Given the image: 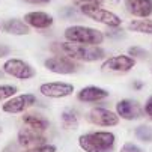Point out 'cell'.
I'll use <instances>...</instances> for the list:
<instances>
[{
	"instance_id": "1",
	"label": "cell",
	"mask_w": 152,
	"mask_h": 152,
	"mask_svg": "<svg viewBox=\"0 0 152 152\" xmlns=\"http://www.w3.org/2000/svg\"><path fill=\"white\" fill-rule=\"evenodd\" d=\"M51 51L57 56H66L80 62H96L105 57V51L99 45H84L75 42H54L51 45Z\"/></svg>"
},
{
	"instance_id": "2",
	"label": "cell",
	"mask_w": 152,
	"mask_h": 152,
	"mask_svg": "<svg viewBox=\"0 0 152 152\" xmlns=\"http://www.w3.org/2000/svg\"><path fill=\"white\" fill-rule=\"evenodd\" d=\"M116 137L110 131L86 133L78 137V146L84 152H115Z\"/></svg>"
},
{
	"instance_id": "3",
	"label": "cell",
	"mask_w": 152,
	"mask_h": 152,
	"mask_svg": "<svg viewBox=\"0 0 152 152\" xmlns=\"http://www.w3.org/2000/svg\"><path fill=\"white\" fill-rule=\"evenodd\" d=\"M63 36L69 42L84 45H99L104 41V33L101 30L88 26H69L63 32Z\"/></svg>"
},
{
	"instance_id": "4",
	"label": "cell",
	"mask_w": 152,
	"mask_h": 152,
	"mask_svg": "<svg viewBox=\"0 0 152 152\" xmlns=\"http://www.w3.org/2000/svg\"><path fill=\"white\" fill-rule=\"evenodd\" d=\"M80 12L84 17H89L91 20L96 21V23H101L107 27H119L122 24V20L119 15H116L112 11L102 9L99 6H81Z\"/></svg>"
},
{
	"instance_id": "5",
	"label": "cell",
	"mask_w": 152,
	"mask_h": 152,
	"mask_svg": "<svg viewBox=\"0 0 152 152\" xmlns=\"http://www.w3.org/2000/svg\"><path fill=\"white\" fill-rule=\"evenodd\" d=\"M45 68L54 74H62V75H68V74H74L77 71H80V63L74 59H69L66 56H53L48 57L45 62Z\"/></svg>"
},
{
	"instance_id": "6",
	"label": "cell",
	"mask_w": 152,
	"mask_h": 152,
	"mask_svg": "<svg viewBox=\"0 0 152 152\" xmlns=\"http://www.w3.org/2000/svg\"><path fill=\"white\" fill-rule=\"evenodd\" d=\"M3 71L5 74L15 77L18 80H29L35 77V69L30 65L21 59H9L3 63Z\"/></svg>"
},
{
	"instance_id": "7",
	"label": "cell",
	"mask_w": 152,
	"mask_h": 152,
	"mask_svg": "<svg viewBox=\"0 0 152 152\" xmlns=\"http://www.w3.org/2000/svg\"><path fill=\"white\" fill-rule=\"evenodd\" d=\"M136 66V59H133L131 56H125V54H119V56H113L108 57L104 63H102V71H110V72H128Z\"/></svg>"
},
{
	"instance_id": "8",
	"label": "cell",
	"mask_w": 152,
	"mask_h": 152,
	"mask_svg": "<svg viewBox=\"0 0 152 152\" xmlns=\"http://www.w3.org/2000/svg\"><path fill=\"white\" fill-rule=\"evenodd\" d=\"M88 119L91 124L99 125V126H115L119 124L118 113H113L112 110H107V108H102V107L92 108L88 115Z\"/></svg>"
},
{
	"instance_id": "9",
	"label": "cell",
	"mask_w": 152,
	"mask_h": 152,
	"mask_svg": "<svg viewBox=\"0 0 152 152\" xmlns=\"http://www.w3.org/2000/svg\"><path fill=\"white\" fill-rule=\"evenodd\" d=\"M39 92L48 98H65L74 92V86L69 83H62V81L44 83L39 86Z\"/></svg>"
},
{
	"instance_id": "10",
	"label": "cell",
	"mask_w": 152,
	"mask_h": 152,
	"mask_svg": "<svg viewBox=\"0 0 152 152\" xmlns=\"http://www.w3.org/2000/svg\"><path fill=\"white\" fill-rule=\"evenodd\" d=\"M116 113L121 119H125V121H136L139 118H142L143 115V110L137 101L134 99H121L118 104H116Z\"/></svg>"
},
{
	"instance_id": "11",
	"label": "cell",
	"mask_w": 152,
	"mask_h": 152,
	"mask_svg": "<svg viewBox=\"0 0 152 152\" xmlns=\"http://www.w3.org/2000/svg\"><path fill=\"white\" fill-rule=\"evenodd\" d=\"M36 102V96L32 94H26V95H18V96H12L11 99H8L3 104V112L5 113H21L26 108L32 107Z\"/></svg>"
},
{
	"instance_id": "12",
	"label": "cell",
	"mask_w": 152,
	"mask_h": 152,
	"mask_svg": "<svg viewBox=\"0 0 152 152\" xmlns=\"http://www.w3.org/2000/svg\"><path fill=\"white\" fill-rule=\"evenodd\" d=\"M17 142L23 148H35V146H39V145H45L47 139L39 131H35L32 128H23L18 131Z\"/></svg>"
},
{
	"instance_id": "13",
	"label": "cell",
	"mask_w": 152,
	"mask_h": 152,
	"mask_svg": "<svg viewBox=\"0 0 152 152\" xmlns=\"http://www.w3.org/2000/svg\"><path fill=\"white\" fill-rule=\"evenodd\" d=\"M126 11L139 18H148L152 15V0H125Z\"/></svg>"
},
{
	"instance_id": "14",
	"label": "cell",
	"mask_w": 152,
	"mask_h": 152,
	"mask_svg": "<svg viewBox=\"0 0 152 152\" xmlns=\"http://www.w3.org/2000/svg\"><path fill=\"white\" fill-rule=\"evenodd\" d=\"M108 95H110V92L102 89V88H98V86H86V88L80 89V92L77 94V98L81 102H96V101L105 99Z\"/></svg>"
},
{
	"instance_id": "15",
	"label": "cell",
	"mask_w": 152,
	"mask_h": 152,
	"mask_svg": "<svg viewBox=\"0 0 152 152\" xmlns=\"http://www.w3.org/2000/svg\"><path fill=\"white\" fill-rule=\"evenodd\" d=\"M24 23L35 29H48L50 26H53V17L47 12L35 11L24 15Z\"/></svg>"
},
{
	"instance_id": "16",
	"label": "cell",
	"mask_w": 152,
	"mask_h": 152,
	"mask_svg": "<svg viewBox=\"0 0 152 152\" xmlns=\"http://www.w3.org/2000/svg\"><path fill=\"white\" fill-rule=\"evenodd\" d=\"M23 124L27 128H32V129L39 131V133H44L45 129H48V126H50L48 119H45L44 116H41V115H33V113L24 115L23 116Z\"/></svg>"
},
{
	"instance_id": "17",
	"label": "cell",
	"mask_w": 152,
	"mask_h": 152,
	"mask_svg": "<svg viewBox=\"0 0 152 152\" xmlns=\"http://www.w3.org/2000/svg\"><path fill=\"white\" fill-rule=\"evenodd\" d=\"M3 30L9 35H29L30 33V29H29V24L21 21L18 18H11V20H6L3 23Z\"/></svg>"
},
{
	"instance_id": "18",
	"label": "cell",
	"mask_w": 152,
	"mask_h": 152,
	"mask_svg": "<svg viewBox=\"0 0 152 152\" xmlns=\"http://www.w3.org/2000/svg\"><path fill=\"white\" fill-rule=\"evenodd\" d=\"M60 121L65 129H75L78 126V113L72 108H66V110L62 112Z\"/></svg>"
},
{
	"instance_id": "19",
	"label": "cell",
	"mask_w": 152,
	"mask_h": 152,
	"mask_svg": "<svg viewBox=\"0 0 152 152\" xmlns=\"http://www.w3.org/2000/svg\"><path fill=\"white\" fill-rule=\"evenodd\" d=\"M128 29L143 35H152V20H133L129 21Z\"/></svg>"
},
{
	"instance_id": "20",
	"label": "cell",
	"mask_w": 152,
	"mask_h": 152,
	"mask_svg": "<svg viewBox=\"0 0 152 152\" xmlns=\"http://www.w3.org/2000/svg\"><path fill=\"white\" fill-rule=\"evenodd\" d=\"M136 137L143 142V143H151L152 142V126L149 125H139L134 131Z\"/></svg>"
},
{
	"instance_id": "21",
	"label": "cell",
	"mask_w": 152,
	"mask_h": 152,
	"mask_svg": "<svg viewBox=\"0 0 152 152\" xmlns=\"http://www.w3.org/2000/svg\"><path fill=\"white\" fill-rule=\"evenodd\" d=\"M128 54L133 59H140V60H148L149 59V51L142 48V47H129Z\"/></svg>"
},
{
	"instance_id": "22",
	"label": "cell",
	"mask_w": 152,
	"mask_h": 152,
	"mask_svg": "<svg viewBox=\"0 0 152 152\" xmlns=\"http://www.w3.org/2000/svg\"><path fill=\"white\" fill-rule=\"evenodd\" d=\"M17 92V88L15 86H11V84H0V101H5V99H9L15 95Z\"/></svg>"
},
{
	"instance_id": "23",
	"label": "cell",
	"mask_w": 152,
	"mask_h": 152,
	"mask_svg": "<svg viewBox=\"0 0 152 152\" xmlns=\"http://www.w3.org/2000/svg\"><path fill=\"white\" fill-rule=\"evenodd\" d=\"M24 152H56V146L53 145H39L35 148H27Z\"/></svg>"
},
{
	"instance_id": "24",
	"label": "cell",
	"mask_w": 152,
	"mask_h": 152,
	"mask_svg": "<svg viewBox=\"0 0 152 152\" xmlns=\"http://www.w3.org/2000/svg\"><path fill=\"white\" fill-rule=\"evenodd\" d=\"M72 3L77 6H101L104 0H72Z\"/></svg>"
},
{
	"instance_id": "25",
	"label": "cell",
	"mask_w": 152,
	"mask_h": 152,
	"mask_svg": "<svg viewBox=\"0 0 152 152\" xmlns=\"http://www.w3.org/2000/svg\"><path fill=\"white\" fill-rule=\"evenodd\" d=\"M121 152H143L137 145H134V143H125L122 148H121Z\"/></svg>"
},
{
	"instance_id": "26",
	"label": "cell",
	"mask_w": 152,
	"mask_h": 152,
	"mask_svg": "<svg viewBox=\"0 0 152 152\" xmlns=\"http://www.w3.org/2000/svg\"><path fill=\"white\" fill-rule=\"evenodd\" d=\"M62 17L65 18H78V12L74 8H63V11L60 12Z\"/></svg>"
},
{
	"instance_id": "27",
	"label": "cell",
	"mask_w": 152,
	"mask_h": 152,
	"mask_svg": "<svg viewBox=\"0 0 152 152\" xmlns=\"http://www.w3.org/2000/svg\"><path fill=\"white\" fill-rule=\"evenodd\" d=\"M20 145H18V142H11V143H8L5 148H3V151L2 152H20Z\"/></svg>"
},
{
	"instance_id": "28",
	"label": "cell",
	"mask_w": 152,
	"mask_h": 152,
	"mask_svg": "<svg viewBox=\"0 0 152 152\" xmlns=\"http://www.w3.org/2000/svg\"><path fill=\"white\" fill-rule=\"evenodd\" d=\"M145 115L152 121V96H149L148 98V101H146V104H145Z\"/></svg>"
},
{
	"instance_id": "29",
	"label": "cell",
	"mask_w": 152,
	"mask_h": 152,
	"mask_svg": "<svg viewBox=\"0 0 152 152\" xmlns=\"http://www.w3.org/2000/svg\"><path fill=\"white\" fill-rule=\"evenodd\" d=\"M9 53H11V48H9L8 45H2V44H0V59L5 57V56H8Z\"/></svg>"
},
{
	"instance_id": "30",
	"label": "cell",
	"mask_w": 152,
	"mask_h": 152,
	"mask_svg": "<svg viewBox=\"0 0 152 152\" xmlns=\"http://www.w3.org/2000/svg\"><path fill=\"white\" fill-rule=\"evenodd\" d=\"M26 3H32V5H44V3H48L51 0H24Z\"/></svg>"
},
{
	"instance_id": "31",
	"label": "cell",
	"mask_w": 152,
	"mask_h": 152,
	"mask_svg": "<svg viewBox=\"0 0 152 152\" xmlns=\"http://www.w3.org/2000/svg\"><path fill=\"white\" fill-rule=\"evenodd\" d=\"M119 32H122V30H113V32H108V33H107V36H108V38H122V36H124V33H119Z\"/></svg>"
},
{
	"instance_id": "32",
	"label": "cell",
	"mask_w": 152,
	"mask_h": 152,
	"mask_svg": "<svg viewBox=\"0 0 152 152\" xmlns=\"http://www.w3.org/2000/svg\"><path fill=\"white\" fill-rule=\"evenodd\" d=\"M133 88H134V89H142V88H143V83H142V81H134V83H133Z\"/></svg>"
},
{
	"instance_id": "33",
	"label": "cell",
	"mask_w": 152,
	"mask_h": 152,
	"mask_svg": "<svg viewBox=\"0 0 152 152\" xmlns=\"http://www.w3.org/2000/svg\"><path fill=\"white\" fill-rule=\"evenodd\" d=\"M3 72H5V71H0V77H3Z\"/></svg>"
},
{
	"instance_id": "34",
	"label": "cell",
	"mask_w": 152,
	"mask_h": 152,
	"mask_svg": "<svg viewBox=\"0 0 152 152\" xmlns=\"http://www.w3.org/2000/svg\"><path fill=\"white\" fill-rule=\"evenodd\" d=\"M151 72H152V68H151Z\"/></svg>"
},
{
	"instance_id": "35",
	"label": "cell",
	"mask_w": 152,
	"mask_h": 152,
	"mask_svg": "<svg viewBox=\"0 0 152 152\" xmlns=\"http://www.w3.org/2000/svg\"><path fill=\"white\" fill-rule=\"evenodd\" d=\"M0 131H2V128H0Z\"/></svg>"
}]
</instances>
